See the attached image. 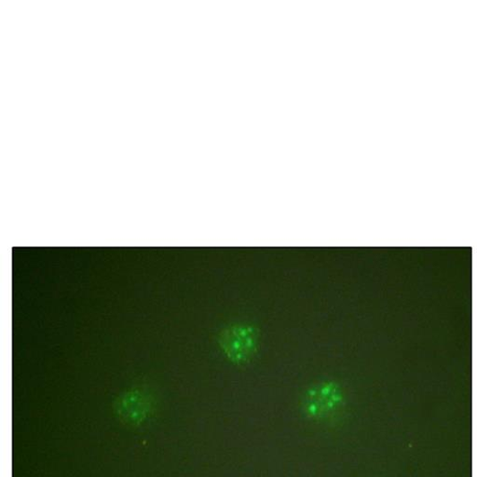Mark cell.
<instances>
[{"instance_id": "obj_1", "label": "cell", "mask_w": 477, "mask_h": 477, "mask_svg": "<svg viewBox=\"0 0 477 477\" xmlns=\"http://www.w3.org/2000/svg\"><path fill=\"white\" fill-rule=\"evenodd\" d=\"M341 390L333 385L317 387L304 401V412L308 418L325 420L337 412L343 404Z\"/></svg>"}]
</instances>
